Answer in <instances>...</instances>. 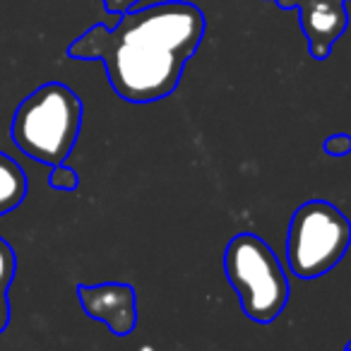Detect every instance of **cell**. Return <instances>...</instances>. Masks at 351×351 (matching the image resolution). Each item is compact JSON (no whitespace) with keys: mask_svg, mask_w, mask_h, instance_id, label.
<instances>
[{"mask_svg":"<svg viewBox=\"0 0 351 351\" xmlns=\"http://www.w3.org/2000/svg\"><path fill=\"white\" fill-rule=\"evenodd\" d=\"M207 29L202 10L186 0L123 12L118 25H94L68 46L77 60H104L113 92L130 104L171 97Z\"/></svg>","mask_w":351,"mask_h":351,"instance_id":"obj_1","label":"cell"},{"mask_svg":"<svg viewBox=\"0 0 351 351\" xmlns=\"http://www.w3.org/2000/svg\"><path fill=\"white\" fill-rule=\"evenodd\" d=\"M82 128V101L63 82H46L25 97L12 116L10 137L39 164H63Z\"/></svg>","mask_w":351,"mask_h":351,"instance_id":"obj_2","label":"cell"},{"mask_svg":"<svg viewBox=\"0 0 351 351\" xmlns=\"http://www.w3.org/2000/svg\"><path fill=\"white\" fill-rule=\"evenodd\" d=\"M226 279L234 287L243 313L255 322L277 320L289 303V277L265 239L239 234L224 250Z\"/></svg>","mask_w":351,"mask_h":351,"instance_id":"obj_3","label":"cell"},{"mask_svg":"<svg viewBox=\"0 0 351 351\" xmlns=\"http://www.w3.org/2000/svg\"><path fill=\"white\" fill-rule=\"evenodd\" d=\"M349 245V217L327 200H308L289 221L287 265L298 279H317L341 263Z\"/></svg>","mask_w":351,"mask_h":351,"instance_id":"obj_4","label":"cell"},{"mask_svg":"<svg viewBox=\"0 0 351 351\" xmlns=\"http://www.w3.org/2000/svg\"><path fill=\"white\" fill-rule=\"evenodd\" d=\"M77 298L82 311L92 320L104 322L116 337L132 335L137 325V296L130 284H80Z\"/></svg>","mask_w":351,"mask_h":351,"instance_id":"obj_5","label":"cell"},{"mask_svg":"<svg viewBox=\"0 0 351 351\" xmlns=\"http://www.w3.org/2000/svg\"><path fill=\"white\" fill-rule=\"evenodd\" d=\"M296 10L301 15V27L311 56L315 60H325L335 41L344 34L349 25L344 0H303Z\"/></svg>","mask_w":351,"mask_h":351,"instance_id":"obj_6","label":"cell"},{"mask_svg":"<svg viewBox=\"0 0 351 351\" xmlns=\"http://www.w3.org/2000/svg\"><path fill=\"white\" fill-rule=\"evenodd\" d=\"M27 197V176L17 161L0 152V217L22 205Z\"/></svg>","mask_w":351,"mask_h":351,"instance_id":"obj_7","label":"cell"},{"mask_svg":"<svg viewBox=\"0 0 351 351\" xmlns=\"http://www.w3.org/2000/svg\"><path fill=\"white\" fill-rule=\"evenodd\" d=\"M15 269H17V258L12 245L5 239H0V291H8V287L15 279Z\"/></svg>","mask_w":351,"mask_h":351,"instance_id":"obj_8","label":"cell"},{"mask_svg":"<svg viewBox=\"0 0 351 351\" xmlns=\"http://www.w3.org/2000/svg\"><path fill=\"white\" fill-rule=\"evenodd\" d=\"M49 183H51V188H56V191H77L80 176H77V171H75V169L65 166V161H63V164L53 166Z\"/></svg>","mask_w":351,"mask_h":351,"instance_id":"obj_9","label":"cell"},{"mask_svg":"<svg viewBox=\"0 0 351 351\" xmlns=\"http://www.w3.org/2000/svg\"><path fill=\"white\" fill-rule=\"evenodd\" d=\"M322 149H325L327 156H346V154H351V135H349V132H335V135H330L325 140Z\"/></svg>","mask_w":351,"mask_h":351,"instance_id":"obj_10","label":"cell"},{"mask_svg":"<svg viewBox=\"0 0 351 351\" xmlns=\"http://www.w3.org/2000/svg\"><path fill=\"white\" fill-rule=\"evenodd\" d=\"M142 0H104V8L113 15H123V12H130L140 5Z\"/></svg>","mask_w":351,"mask_h":351,"instance_id":"obj_11","label":"cell"},{"mask_svg":"<svg viewBox=\"0 0 351 351\" xmlns=\"http://www.w3.org/2000/svg\"><path fill=\"white\" fill-rule=\"evenodd\" d=\"M8 322H10V301L5 291H0V335L5 332Z\"/></svg>","mask_w":351,"mask_h":351,"instance_id":"obj_12","label":"cell"},{"mask_svg":"<svg viewBox=\"0 0 351 351\" xmlns=\"http://www.w3.org/2000/svg\"><path fill=\"white\" fill-rule=\"evenodd\" d=\"M346 351H351V339H349V341H346Z\"/></svg>","mask_w":351,"mask_h":351,"instance_id":"obj_13","label":"cell"},{"mask_svg":"<svg viewBox=\"0 0 351 351\" xmlns=\"http://www.w3.org/2000/svg\"><path fill=\"white\" fill-rule=\"evenodd\" d=\"M301 3H303V0H301Z\"/></svg>","mask_w":351,"mask_h":351,"instance_id":"obj_14","label":"cell"}]
</instances>
